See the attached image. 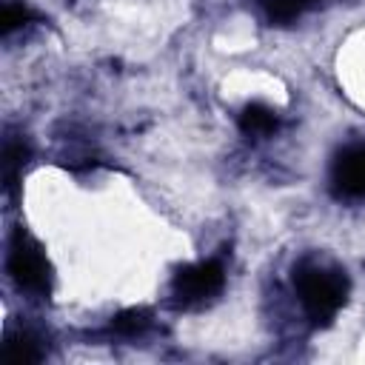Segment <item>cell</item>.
I'll list each match as a JSON object with an SVG mask.
<instances>
[{"instance_id": "8992f818", "label": "cell", "mask_w": 365, "mask_h": 365, "mask_svg": "<svg viewBox=\"0 0 365 365\" xmlns=\"http://www.w3.org/2000/svg\"><path fill=\"white\" fill-rule=\"evenodd\" d=\"M240 128H242L245 134H268V131L277 128V117H274L271 108H265V106H259V103H251V106H245L242 114H240Z\"/></svg>"}, {"instance_id": "30bf717a", "label": "cell", "mask_w": 365, "mask_h": 365, "mask_svg": "<svg viewBox=\"0 0 365 365\" xmlns=\"http://www.w3.org/2000/svg\"><path fill=\"white\" fill-rule=\"evenodd\" d=\"M29 17H31V11H29L26 6H20V3H6V6H3V14H0V31L9 34V31H14V29L26 26Z\"/></svg>"}, {"instance_id": "5b68a950", "label": "cell", "mask_w": 365, "mask_h": 365, "mask_svg": "<svg viewBox=\"0 0 365 365\" xmlns=\"http://www.w3.org/2000/svg\"><path fill=\"white\" fill-rule=\"evenodd\" d=\"M43 354L37 348V342L29 336V334H20V336H9L6 345H3V359L9 365H29V362H37Z\"/></svg>"}, {"instance_id": "52a82bcc", "label": "cell", "mask_w": 365, "mask_h": 365, "mask_svg": "<svg viewBox=\"0 0 365 365\" xmlns=\"http://www.w3.org/2000/svg\"><path fill=\"white\" fill-rule=\"evenodd\" d=\"M148 322H151V314L145 308H125L111 319V328L123 336H134V334H143Z\"/></svg>"}, {"instance_id": "7a4b0ae2", "label": "cell", "mask_w": 365, "mask_h": 365, "mask_svg": "<svg viewBox=\"0 0 365 365\" xmlns=\"http://www.w3.org/2000/svg\"><path fill=\"white\" fill-rule=\"evenodd\" d=\"M9 274L26 291H34V294L48 291V277H51L48 259L43 257V248L29 234H23V228L11 237V245H9Z\"/></svg>"}, {"instance_id": "3957f363", "label": "cell", "mask_w": 365, "mask_h": 365, "mask_svg": "<svg viewBox=\"0 0 365 365\" xmlns=\"http://www.w3.org/2000/svg\"><path fill=\"white\" fill-rule=\"evenodd\" d=\"M222 282H225V274H222V265L217 259L185 265L174 277V297L182 305H197V302L217 297L222 291Z\"/></svg>"}, {"instance_id": "277c9868", "label": "cell", "mask_w": 365, "mask_h": 365, "mask_svg": "<svg viewBox=\"0 0 365 365\" xmlns=\"http://www.w3.org/2000/svg\"><path fill=\"white\" fill-rule=\"evenodd\" d=\"M331 182L339 197H348V200L365 197V145H354L336 157Z\"/></svg>"}, {"instance_id": "9c48e42d", "label": "cell", "mask_w": 365, "mask_h": 365, "mask_svg": "<svg viewBox=\"0 0 365 365\" xmlns=\"http://www.w3.org/2000/svg\"><path fill=\"white\" fill-rule=\"evenodd\" d=\"M26 157H29V148H26V145H20V143H6V151H3V174H6V185H9V188H14L17 171L23 168Z\"/></svg>"}, {"instance_id": "ba28073f", "label": "cell", "mask_w": 365, "mask_h": 365, "mask_svg": "<svg viewBox=\"0 0 365 365\" xmlns=\"http://www.w3.org/2000/svg\"><path fill=\"white\" fill-rule=\"evenodd\" d=\"M317 0H265V11L274 23H291L302 11H308Z\"/></svg>"}, {"instance_id": "6da1fadb", "label": "cell", "mask_w": 365, "mask_h": 365, "mask_svg": "<svg viewBox=\"0 0 365 365\" xmlns=\"http://www.w3.org/2000/svg\"><path fill=\"white\" fill-rule=\"evenodd\" d=\"M294 285H297L299 302L305 305L308 317L317 325L331 322L348 297V277L345 271H336V268L299 265L294 271Z\"/></svg>"}]
</instances>
